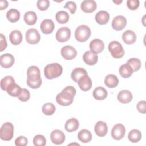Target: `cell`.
<instances>
[{
  "label": "cell",
  "instance_id": "obj_38",
  "mask_svg": "<svg viewBox=\"0 0 146 146\" xmlns=\"http://www.w3.org/2000/svg\"><path fill=\"white\" fill-rule=\"evenodd\" d=\"M27 78L40 76V72L39 68L35 66H31L27 70Z\"/></svg>",
  "mask_w": 146,
  "mask_h": 146
},
{
  "label": "cell",
  "instance_id": "obj_46",
  "mask_svg": "<svg viewBox=\"0 0 146 146\" xmlns=\"http://www.w3.org/2000/svg\"><path fill=\"white\" fill-rule=\"evenodd\" d=\"M1 41H0V51H3L7 47V42L5 36L3 34H1Z\"/></svg>",
  "mask_w": 146,
  "mask_h": 146
},
{
  "label": "cell",
  "instance_id": "obj_5",
  "mask_svg": "<svg viewBox=\"0 0 146 146\" xmlns=\"http://www.w3.org/2000/svg\"><path fill=\"white\" fill-rule=\"evenodd\" d=\"M14 135V126L10 122L5 123L0 129V137L5 141L12 139Z\"/></svg>",
  "mask_w": 146,
  "mask_h": 146
},
{
  "label": "cell",
  "instance_id": "obj_10",
  "mask_svg": "<svg viewBox=\"0 0 146 146\" xmlns=\"http://www.w3.org/2000/svg\"><path fill=\"white\" fill-rule=\"evenodd\" d=\"M127 25V19L123 15H117L112 20V27L117 31L123 30Z\"/></svg>",
  "mask_w": 146,
  "mask_h": 146
},
{
  "label": "cell",
  "instance_id": "obj_30",
  "mask_svg": "<svg viewBox=\"0 0 146 146\" xmlns=\"http://www.w3.org/2000/svg\"><path fill=\"white\" fill-rule=\"evenodd\" d=\"M6 18L12 23L17 22L20 18V12L15 9H11L6 13Z\"/></svg>",
  "mask_w": 146,
  "mask_h": 146
},
{
  "label": "cell",
  "instance_id": "obj_28",
  "mask_svg": "<svg viewBox=\"0 0 146 146\" xmlns=\"http://www.w3.org/2000/svg\"><path fill=\"white\" fill-rule=\"evenodd\" d=\"M6 92L10 96L13 97H18L21 92L22 88L15 82L11 83L6 89Z\"/></svg>",
  "mask_w": 146,
  "mask_h": 146
},
{
  "label": "cell",
  "instance_id": "obj_19",
  "mask_svg": "<svg viewBox=\"0 0 146 146\" xmlns=\"http://www.w3.org/2000/svg\"><path fill=\"white\" fill-rule=\"evenodd\" d=\"M94 131L98 136L103 137L106 136L108 131L107 124L102 121H98L95 125Z\"/></svg>",
  "mask_w": 146,
  "mask_h": 146
},
{
  "label": "cell",
  "instance_id": "obj_21",
  "mask_svg": "<svg viewBox=\"0 0 146 146\" xmlns=\"http://www.w3.org/2000/svg\"><path fill=\"white\" fill-rule=\"evenodd\" d=\"M110 14L104 10H101L98 12L95 17L96 22L99 25H105L110 20Z\"/></svg>",
  "mask_w": 146,
  "mask_h": 146
},
{
  "label": "cell",
  "instance_id": "obj_39",
  "mask_svg": "<svg viewBox=\"0 0 146 146\" xmlns=\"http://www.w3.org/2000/svg\"><path fill=\"white\" fill-rule=\"evenodd\" d=\"M33 141L35 146H44L46 144V138L42 135H37L35 136Z\"/></svg>",
  "mask_w": 146,
  "mask_h": 146
},
{
  "label": "cell",
  "instance_id": "obj_31",
  "mask_svg": "<svg viewBox=\"0 0 146 146\" xmlns=\"http://www.w3.org/2000/svg\"><path fill=\"white\" fill-rule=\"evenodd\" d=\"M87 74V72L85 69L83 68L78 67V68H75L72 71L71 74V77L74 82L78 83V80L80 78H82V76Z\"/></svg>",
  "mask_w": 146,
  "mask_h": 146
},
{
  "label": "cell",
  "instance_id": "obj_12",
  "mask_svg": "<svg viewBox=\"0 0 146 146\" xmlns=\"http://www.w3.org/2000/svg\"><path fill=\"white\" fill-rule=\"evenodd\" d=\"M89 47L91 51L97 54L103 51L104 48V44L102 40L94 39L90 42Z\"/></svg>",
  "mask_w": 146,
  "mask_h": 146
},
{
  "label": "cell",
  "instance_id": "obj_48",
  "mask_svg": "<svg viewBox=\"0 0 146 146\" xmlns=\"http://www.w3.org/2000/svg\"><path fill=\"white\" fill-rule=\"evenodd\" d=\"M113 2H114V3H116V4H119V3L122 2V1H119V2L118 1H113Z\"/></svg>",
  "mask_w": 146,
  "mask_h": 146
},
{
  "label": "cell",
  "instance_id": "obj_2",
  "mask_svg": "<svg viewBox=\"0 0 146 146\" xmlns=\"http://www.w3.org/2000/svg\"><path fill=\"white\" fill-rule=\"evenodd\" d=\"M62 72L63 67L58 63L48 64L44 69V75L48 79H52L59 77L62 75Z\"/></svg>",
  "mask_w": 146,
  "mask_h": 146
},
{
  "label": "cell",
  "instance_id": "obj_36",
  "mask_svg": "<svg viewBox=\"0 0 146 146\" xmlns=\"http://www.w3.org/2000/svg\"><path fill=\"white\" fill-rule=\"evenodd\" d=\"M15 80L11 76H6L2 78L1 80V88L2 90L6 91L7 88L13 83H14Z\"/></svg>",
  "mask_w": 146,
  "mask_h": 146
},
{
  "label": "cell",
  "instance_id": "obj_47",
  "mask_svg": "<svg viewBox=\"0 0 146 146\" xmlns=\"http://www.w3.org/2000/svg\"><path fill=\"white\" fill-rule=\"evenodd\" d=\"M8 6V2L6 0H1L0 1V9L3 10L7 8Z\"/></svg>",
  "mask_w": 146,
  "mask_h": 146
},
{
  "label": "cell",
  "instance_id": "obj_3",
  "mask_svg": "<svg viewBox=\"0 0 146 146\" xmlns=\"http://www.w3.org/2000/svg\"><path fill=\"white\" fill-rule=\"evenodd\" d=\"M91 34L90 27L85 25L79 26L75 30V37L77 41L84 42L89 39Z\"/></svg>",
  "mask_w": 146,
  "mask_h": 146
},
{
  "label": "cell",
  "instance_id": "obj_15",
  "mask_svg": "<svg viewBox=\"0 0 146 146\" xmlns=\"http://www.w3.org/2000/svg\"><path fill=\"white\" fill-rule=\"evenodd\" d=\"M79 88L83 91H87L92 87V80L88 74L84 75L78 82Z\"/></svg>",
  "mask_w": 146,
  "mask_h": 146
},
{
  "label": "cell",
  "instance_id": "obj_40",
  "mask_svg": "<svg viewBox=\"0 0 146 146\" xmlns=\"http://www.w3.org/2000/svg\"><path fill=\"white\" fill-rule=\"evenodd\" d=\"M30 98V94L28 90L22 88V91L19 95L18 96V99L21 102H27Z\"/></svg>",
  "mask_w": 146,
  "mask_h": 146
},
{
  "label": "cell",
  "instance_id": "obj_4",
  "mask_svg": "<svg viewBox=\"0 0 146 146\" xmlns=\"http://www.w3.org/2000/svg\"><path fill=\"white\" fill-rule=\"evenodd\" d=\"M108 48L111 55L114 58L119 59L124 55V50L120 43L117 41H112L108 44Z\"/></svg>",
  "mask_w": 146,
  "mask_h": 146
},
{
  "label": "cell",
  "instance_id": "obj_25",
  "mask_svg": "<svg viewBox=\"0 0 146 146\" xmlns=\"http://www.w3.org/2000/svg\"><path fill=\"white\" fill-rule=\"evenodd\" d=\"M104 84L109 88H114L118 85L119 79L115 75L109 74L105 78Z\"/></svg>",
  "mask_w": 146,
  "mask_h": 146
},
{
  "label": "cell",
  "instance_id": "obj_14",
  "mask_svg": "<svg viewBox=\"0 0 146 146\" xmlns=\"http://www.w3.org/2000/svg\"><path fill=\"white\" fill-rule=\"evenodd\" d=\"M55 27V25L52 20L50 19H44L40 23V28L43 33L46 34H51Z\"/></svg>",
  "mask_w": 146,
  "mask_h": 146
},
{
  "label": "cell",
  "instance_id": "obj_11",
  "mask_svg": "<svg viewBox=\"0 0 146 146\" xmlns=\"http://www.w3.org/2000/svg\"><path fill=\"white\" fill-rule=\"evenodd\" d=\"M65 135L60 130L55 129L52 131L50 135L51 141L56 145L62 144L65 140Z\"/></svg>",
  "mask_w": 146,
  "mask_h": 146
},
{
  "label": "cell",
  "instance_id": "obj_13",
  "mask_svg": "<svg viewBox=\"0 0 146 146\" xmlns=\"http://www.w3.org/2000/svg\"><path fill=\"white\" fill-rule=\"evenodd\" d=\"M1 66L5 68H8L11 67L14 63V58L11 54H4L0 56Z\"/></svg>",
  "mask_w": 146,
  "mask_h": 146
},
{
  "label": "cell",
  "instance_id": "obj_35",
  "mask_svg": "<svg viewBox=\"0 0 146 146\" xmlns=\"http://www.w3.org/2000/svg\"><path fill=\"white\" fill-rule=\"evenodd\" d=\"M42 111L44 115L50 116L55 112V106L52 103H47L42 106Z\"/></svg>",
  "mask_w": 146,
  "mask_h": 146
},
{
  "label": "cell",
  "instance_id": "obj_16",
  "mask_svg": "<svg viewBox=\"0 0 146 146\" xmlns=\"http://www.w3.org/2000/svg\"><path fill=\"white\" fill-rule=\"evenodd\" d=\"M80 7L84 13H91L96 9L97 5L94 0H85L82 2Z\"/></svg>",
  "mask_w": 146,
  "mask_h": 146
},
{
  "label": "cell",
  "instance_id": "obj_22",
  "mask_svg": "<svg viewBox=\"0 0 146 146\" xmlns=\"http://www.w3.org/2000/svg\"><path fill=\"white\" fill-rule=\"evenodd\" d=\"M79 126V121L75 118H71L66 121L64 128L67 132H71L76 131L78 129Z\"/></svg>",
  "mask_w": 146,
  "mask_h": 146
},
{
  "label": "cell",
  "instance_id": "obj_18",
  "mask_svg": "<svg viewBox=\"0 0 146 146\" xmlns=\"http://www.w3.org/2000/svg\"><path fill=\"white\" fill-rule=\"evenodd\" d=\"M117 100L121 103L126 104L131 102L133 98L132 93L127 90H124L120 91L117 96Z\"/></svg>",
  "mask_w": 146,
  "mask_h": 146
},
{
  "label": "cell",
  "instance_id": "obj_41",
  "mask_svg": "<svg viewBox=\"0 0 146 146\" xmlns=\"http://www.w3.org/2000/svg\"><path fill=\"white\" fill-rule=\"evenodd\" d=\"M50 6V2L48 0H39L37 2V7L39 10L41 11L46 10Z\"/></svg>",
  "mask_w": 146,
  "mask_h": 146
},
{
  "label": "cell",
  "instance_id": "obj_6",
  "mask_svg": "<svg viewBox=\"0 0 146 146\" xmlns=\"http://www.w3.org/2000/svg\"><path fill=\"white\" fill-rule=\"evenodd\" d=\"M40 39V35L36 29L31 28L27 30L26 33V40L27 43L31 44H35L39 43Z\"/></svg>",
  "mask_w": 146,
  "mask_h": 146
},
{
  "label": "cell",
  "instance_id": "obj_20",
  "mask_svg": "<svg viewBox=\"0 0 146 146\" xmlns=\"http://www.w3.org/2000/svg\"><path fill=\"white\" fill-rule=\"evenodd\" d=\"M122 39L125 43L127 44H132L136 42V35L133 31L128 30L123 33Z\"/></svg>",
  "mask_w": 146,
  "mask_h": 146
},
{
  "label": "cell",
  "instance_id": "obj_29",
  "mask_svg": "<svg viewBox=\"0 0 146 146\" xmlns=\"http://www.w3.org/2000/svg\"><path fill=\"white\" fill-rule=\"evenodd\" d=\"M23 19L26 24L29 25H33L37 21V15L34 11H29L26 12L24 14Z\"/></svg>",
  "mask_w": 146,
  "mask_h": 146
},
{
  "label": "cell",
  "instance_id": "obj_44",
  "mask_svg": "<svg viewBox=\"0 0 146 146\" xmlns=\"http://www.w3.org/2000/svg\"><path fill=\"white\" fill-rule=\"evenodd\" d=\"M64 8L68 9L71 14H74L76 10V5L73 1H68L65 4Z\"/></svg>",
  "mask_w": 146,
  "mask_h": 146
},
{
  "label": "cell",
  "instance_id": "obj_45",
  "mask_svg": "<svg viewBox=\"0 0 146 146\" xmlns=\"http://www.w3.org/2000/svg\"><path fill=\"white\" fill-rule=\"evenodd\" d=\"M136 108L139 112L145 113L146 112V103L144 100L140 101L136 105Z\"/></svg>",
  "mask_w": 146,
  "mask_h": 146
},
{
  "label": "cell",
  "instance_id": "obj_27",
  "mask_svg": "<svg viewBox=\"0 0 146 146\" xmlns=\"http://www.w3.org/2000/svg\"><path fill=\"white\" fill-rule=\"evenodd\" d=\"M78 138L81 142L87 143L92 140V134L88 130L83 129L79 132Z\"/></svg>",
  "mask_w": 146,
  "mask_h": 146
},
{
  "label": "cell",
  "instance_id": "obj_8",
  "mask_svg": "<svg viewBox=\"0 0 146 146\" xmlns=\"http://www.w3.org/2000/svg\"><path fill=\"white\" fill-rule=\"evenodd\" d=\"M62 57L66 60H72L74 59L77 55L76 49L69 45L63 47L60 51Z\"/></svg>",
  "mask_w": 146,
  "mask_h": 146
},
{
  "label": "cell",
  "instance_id": "obj_32",
  "mask_svg": "<svg viewBox=\"0 0 146 146\" xmlns=\"http://www.w3.org/2000/svg\"><path fill=\"white\" fill-rule=\"evenodd\" d=\"M26 83L29 87L31 88H38L42 84V79L40 76L27 78Z\"/></svg>",
  "mask_w": 146,
  "mask_h": 146
},
{
  "label": "cell",
  "instance_id": "obj_1",
  "mask_svg": "<svg viewBox=\"0 0 146 146\" xmlns=\"http://www.w3.org/2000/svg\"><path fill=\"white\" fill-rule=\"evenodd\" d=\"M76 89L74 87L69 86L65 87L56 97V102L60 106H67L72 104L76 94Z\"/></svg>",
  "mask_w": 146,
  "mask_h": 146
},
{
  "label": "cell",
  "instance_id": "obj_26",
  "mask_svg": "<svg viewBox=\"0 0 146 146\" xmlns=\"http://www.w3.org/2000/svg\"><path fill=\"white\" fill-rule=\"evenodd\" d=\"M133 72L132 67L127 63L121 65L119 68V74L124 78L130 77Z\"/></svg>",
  "mask_w": 146,
  "mask_h": 146
},
{
  "label": "cell",
  "instance_id": "obj_7",
  "mask_svg": "<svg viewBox=\"0 0 146 146\" xmlns=\"http://www.w3.org/2000/svg\"><path fill=\"white\" fill-rule=\"evenodd\" d=\"M71 36V30L67 27H62L59 29L56 33V39L60 42L63 43L67 41Z\"/></svg>",
  "mask_w": 146,
  "mask_h": 146
},
{
  "label": "cell",
  "instance_id": "obj_33",
  "mask_svg": "<svg viewBox=\"0 0 146 146\" xmlns=\"http://www.w3.org/2000/svg\"><path fill=\"white\" fill-rule=\"evenodd\" d=\"M141 133L138 129H132L131 130L128 135V138L129 140L132 143H137L141 139Z\"/></svg>",
  "mask_w": 146,
  "mask_h": 146
},
{
  "label": "cell",
  "instance_id": "obj_37",
  "mask_svg": "<svg viewBox=\"0 0 146 146\" xmlns=\"http://www.w3.org/2000/svg\"><path fill=\"white\" fill-rule=\"evenodd\" d=\"M127 63L130 65V66L133 69V71H138L141 66V62L140 60L137 58H131L127 61Z\"/></svg>",
  "mask_w": 146,
  "mask_h": 146
},
{
  "label": "cell",
  "instance_id": "obj_9",
  "mask_svg": "<svg viewBox=\"0 0 146 146\" xmlns=\"http://www.w3.org/2000/svg\"><path fill=\"white\" fill-rule=\"evenodd\" d=\"M125 133V128L121 124H117L113 126L111 131V136L116 140L123 138Z\"/></svg>",
  "mask_w": 146,
  "mask_h": 146
},
{
  "label": "cell",
  "instance_id": "obj_23",
  "mask_svg": "<svg viewBox=\"0 0 146 146\" xmlns=\"http://www.w3.org/2000/svg\"><path fill=\"white\" fill-rule=\"evenodd\" d=\"M107 91L106 89H105L104 87L99 86L96 87L92 92V95L94 98L99 100H102L106 98L107 96Z\"/></svg>",
  "mask_w": 146,
  "mask_h": 146
},
{
  "label": "cell",
  "instance_id": "obj_34",
  "mask_svg": "<svg viewBox=\"0 0 146 146\" xmlns=\"http://www.w3.org/2000/svg\"><path fill=\"white\" fill-rule=\"evenodd\" d=\"M69 15L65 11H58L55 15V18L58 22L60 24H63L67 23L69 20Z\"/></svg>",
  "mask_w": 146,
  "mask_h": 146
},
{
  "label": "cell",
  "instance_id": "obj_42",
  "mask_svg": "<svg viewBox=\"0 0 146 146\" xmlns=\"http://www.w3.org/2000/svg\"><path fill=\"white\" fill-rule=\"evenodd\" d=\"M140 5L139 0H128L127 1V5L128 8L131 10H136Z\"/></svg>",
  "mask_w": 146,
  "mask_h": 146
},
{
  "label": "cell",
  "instance_id": "obj_24",
  "mask_svg": "<svg viewBox=\"0 0 146 146\" xmlns=\"http://www.w3.org/2000/svg\"><path fill=\"white\" fill-rule=\"evenodd\" d=\"M9 39L13 44L18 45L20 44L22 40V35L20 31L17 30H13L9 35Z\"/></svg>",
  "mask_w": 146,
  "mask_h": 146
},
{
  "label": "cell",
  "instance_id": "obj_43",
  "mask_svg": "<svg viewBox=\"0 0 146 146\" xmlns=\"http://www.w3.org/2000/svg\"><path fill=\"white\" fill-rule=\"evenodd\" d=\"M27 143V139L23 136H20L15 140V145L17 146H25Z\"/></svg>",
  "mask_w": 146,
  "mask_h": 146
},
{
  "label": "cell",
  "instance_id": "obj_17",
  "mask_svg": "<svg viewBox=\"0 0 146 146\" xmlns=\"http://www.w3.org/2000/svg\"><path fill=\"white\" fill-rule=\"evenodd\" d=\"M83 61L88 65H95L98 60V56L96 54L92 52L91 51L85 52L83 55Z\"/></svg>",
  "mask_w": 146,
  "mask_h": 146
}]
</instances>
